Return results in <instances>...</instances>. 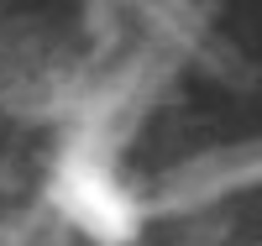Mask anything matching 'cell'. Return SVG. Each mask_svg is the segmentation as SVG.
Masks as SVG:
<instances>
[{"label": "cell", "instance_id": "1", "mask_svg": "<svg viewBox=\"0 0 262 246\" xmlns=\"http://www.w3.org/2000/svg\"><path fill=\"white\" fill-rule=\"evenodd\" d=\"M53 199H58V210L69 215L79 231H90L105 246H116V241H126L131 231H137V205L116 189L111 168H105L100 158H90V152L63 158L58 184H53Z\"/></svg>", "mask_w": 262, "mask_h": 246}, {"label": "cell", "instance_id": "2", "mask_svg": "<svg viewBox=\"0 0 262 246\" xmlns=\"http://www.w3.org/2000/svg\"><path fill=\"white\" fill-rule=\"evenodd\" d=\"M257 152H231V158H205V163H189L184 173L168 178V194H184V199H210L231 184H247V178L262 173V163H247Z\"/></svg>", "mask_w": 262, "mask_h": 246}]
</instances>
